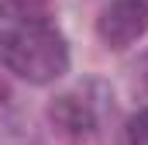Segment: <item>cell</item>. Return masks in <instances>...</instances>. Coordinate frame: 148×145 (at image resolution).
Masks as SVG:
<instances>
[{
	"label": "cell",
	"instance_id": "6da1fadb",
	"mask_svg": "<svg viewBox=\"0 0 148 145\" xmlns=\"http://www.w3.org/2000/svg\"><path fill=\"white\" fill-rule=\"evenodd\" d=\"M0 62L28 83H52L69 69L66 38L24 0L0 3Z\"/></svg>",
	"mask_w": 148,
	"mask_h": 145
},
{
	"label": "cell",
	"instance_id": "7a4b0ae2",
	"mask_svg": "<svg viewBox=\"0 0 148 145\" xmlns=\"http://www.w3.org/2000/svg\"><path fill=\"white\" fill-rule=\"evenodd\" d=\"M97 31L110 48H127L148 31V0H110L97 21Z\"/></svg>",
	"mask_w": 148,
	"mask_h": 145
},
{
	"label": "cell",
	"instance_id": "3957f363",
	"mask_svg": "<svg viewBox=\"0 0 148 145\" xmlns=\"http://www.w3.org/2000/svg\"><path fill=\"white\" fill-rule=\"evenodd\" d=\"M48 114H52V121H55L66 135H90V131H93V110H90V104L79 100V97H73V93L59 97Z\"/></svg>",
	"mask_w": 148,
	"mask_h": 145
},
{
	"label": "cell",
	"instance_id": "277c9868",
	"mask_svg": "<svg viewBox=\"0 0 148 145\" xmlns=\"http://www.w3.org/2000/svg\"><path fill=\"white\" fill-rule=\"evenodd\" d=\"M127 142L131 145H148V110H138L127 121Z\"/></svg>",
	"mask_w": 148,
	"mask_h": 145
}]
</instances>
